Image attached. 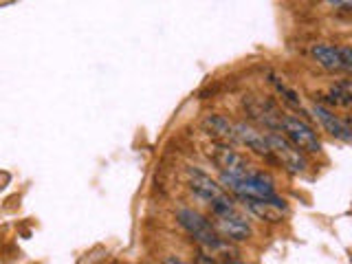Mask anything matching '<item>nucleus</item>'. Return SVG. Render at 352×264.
Returning <instances> with one entry per match:
<instances>
[{"label": "nucleus", "mask_w": 352, "mask_h": 264, "mask_svg": "<svg viewBox=\"0 0 352 264\" xmlns=\"http://www.w3.org/2000/svg\"><path fill=\"white\" fill-rule=\"evenodd\" d=\"M220 185L225 187L227 192L234 196L242 198H262V201H273V198H280L275 192V183L269 174L258 172L247 168L240 174H223L220 172Z\"/></svg>", "instance_id": "obj_1"}, {"label": "nucleus", "mask_w": 352, "mask_h": 264, "mask_svg": "<svg viewBox=\"0 0 352 264\" xmlns=\"http://www.w3.org/2000/svg\"><path fill=\"white\" fill-rule=\"evenodd\" d=\"M209 214H212V223L216 231L225 240L229 242H245L253 236L251 223L247 216L240 212L238 205L234 203V198H225V201H218L209 205Z\"/></svg>", "instance_id": "obj_2"}, {"label": "nucleus", "mask_w": 352, "mask_h": 264, "mask_svg": "<svg viewBox=\"0 0 352 264\" xmlns=\"http://www.w3.org/2000/svg\"><path fill=\"white\" fill-rule=\"evenodd\" d=\"M280 132L289 139L293 146L304 154H319L322 152V141L317 132L308 121L295 117V115H282L280 117Z\"/></svg>", "instance_id": "obj_3"}, {"label": "nucleus", "mask_w": 352, "mask_h": 264, "mask_svg": "<svg viewBox=\"0 0 352 264\" xmlns=\"http://www.w3.org/2000/svg\"><path fill=\"white\" fill-rule=\"evenodd\" d=\"M264 135H267V141H269V148H271L275 163L282 165V168L291 174H304L306 172L308 161H306L304 152L297 150L289 139H286L284 135H280L278 130H267Z\"/></svg>", "instance_id": "obj_4"}, {"label": "nucleus", "mask_w": 352, "mask_h": 264, "mask_svg": "<svg viewBox=\"0 0 352 264\" xmlns=\"http://www.w3.org/2000/svg\"><path fill=\"white\" fill-rule=\"evenodd\" d=\"M313 60L328 73H344L348 75L352 71V51L348 44L335 47L330 42H317L311 47Z\"/></svg>", "instance_id": "obj_5"}, {"label": "nucleus", "mask_w": 352, "mask_h": 264, "mask_svg": "<svg viewBox=\"0 0 352 264\" xmlns=\"http://www.w3.org/2000/svg\"><path fill=\"white\" fill-rule=\"evenodd\" d=\"M242 108L251 121L264 126V130H278L280 132V117L282 110L275 106L271 99H262V97H245L242 102Z\"/></svg>", "instance_id": "obj_6"}, {"label": "nucleus", "mask_w": 352, "mask_h": 264, "mask_svg": "<svg viewBox=\"0 0 352 264\" xmlns=\"http://www.w3.org/2000/svg\"><path fill=\"white\" fill-rule=\"evenodd\" d=\"M187 179H190V190L194 192V196H198L207 205L229 198V192L225 190V187L220 183H216L212 176L205 174L203 170L190 168V170H187Z\"/></svg>", "instance_id": "obj_7"}, {"label": "nucleus", "mask_w": 352, "mask_h": 264, "mask_svg": "<svg viewBox=\"0 0 352 264\" xmlns=\"http://www.w3.org/2000/svg\"><path fill=\"white\" fill-rule=\"evenodd\" d=\"M209 159H212V163L218 168V172H223V174H240L247 168H251L240 152H236L229 143H220V141H216L214 146L209 148Z\"/></svg>", "instance_id": "obj_8"}, {"label": "nucleus", "mask_w": 352, "mask_h": 264, "mask_svg": "<svg viewBox=\"0 0 352 264\" xmlns=\"http://www.w3.org/2000/svg\"><path fill=\"white\" fill-rule=\"evenodd\" d=\"M313 117L322 124V128L328 132V135H333L335 139L344 141V143H350L352 141V128L346 119H341L339 115H335L333 108H328L324 104H315L311 108Z\"/></svg>", "instance_id": "obj_9"}, {"label": "nucleus", "mask_w": 352, "mask_h": 264, "mask_svg": "<svg viewBox=\"0 0 352 264\" xmlns=\"http://www.w3.org/2000/svg\"><path fill=\"white\" fill-rule=\"evenodd\" d=\"M236 126V139L242 146H247L253 154H258V157L267 159L269 163H275L273 154H271V148H269V141H267V135H264L262 130H258L256 126L247 124V121H240V124H234Z\"/></svg>", "instance_id": "obj_10"}, {"label": "nucleus", "mask_w": 352, "mask_h": 264, "mask_svg": "<svg viewBox=\"0 0 352 264\" xmlns=\"http://www.w3.org/2000/svg\"><path fill=\"white\" fill-rule=\"evenodd\" d=\"M247 212L262 220V223H282L286 214V203L282 198H273V201H262V198H242Z\"/></svg>", "instance_id": "obj_11"}, {"label": "nucleus", "mask_w": 352, "mask_h": 264, "mask_svg": "<svg viewBox=\"0 0 352 264\" xmlns=\"http://www.w3.org/2000/svg\"><path fill=\"white\" fill-rule=\"evenodd\" d=\"M203 130L214 141L220 143H238L236 139V126L225 115H207L203 119Z\"/></svg>", "instance_id": "obj_12"}, {"label": "nucleus", "mask_w": 352, "mask_h": 264, "mask_svg": "<svg viewBox=\"0 0 352 264\" xmlns=\"http://www.w3.org/2000/svg\"><path fill=\"white\" fill-rule=\"evenodd\" d=\"M324 106L328 108H350L352 104V84L348 77H341V80H337L335 84H330L328 88V95L324 99Z\"/></svg>", "instance_id": "obj_13"}, {"label": "nucleus", "mask_w": 352, "mask_h": 264, "mask_svg": "<svg viewBox=\"0 0 352 264\" xmlns=\"http://www.w3.org/2000/svg\"><path fill=\"white\" fill-rule=\"evenodd\" d=\"M271 84L275 86V91H278V95L282 97V102H284L286 106H291L293 110H300V113H304L302 99H300V95H297L291 86H286L284 82H280L278 77H271Z\"/></svg>", "instance_id": "obj_14"}, {"label": "nucleus", "mask_w": 352, "mask_h": 264, "mask_svg": "<svg viewBox=\"0 0 352 264\" xmlns=\"http://www.w3.org/2000/svg\"><path fill=\"white\" fill-rule=\"evenodd\" d=\"M328 7H333L335 11H344V14H350L352 0H326Z\"/></svg>", "instance_id": "obj_15"}]
</instances>
